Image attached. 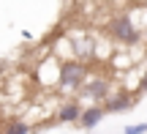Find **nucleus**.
<instances>
[{"mask_svg": "<svg viewBox=\"0 0 147 134\" xmlns=\"http://www.w3.org/2000/svg\"><path fill=\"white\" fill-rule=\"evenodd\" d=\"M90 77V66L82 60H60V71H57V88L63 93H79L82 85Z\"/></svg>", "mask_w": 147, "mask_h": 134, "instance_id": "f257e3e1", "label": "nucleus"}, {"mask_svg": "<svg viewBox=\"0 0 147 134\" xmlns=\"http://www.w3.org/2000/svg\"><path fill=\"white\" fill-rule=\"evenodd\" d=\"M106 30H109V36L115 38L120 47H136L139 41H142V30L136 27V22H134L131 14H115L109 16V22H106Z\"/></svg>", "mask_w": 147, "mask_h": 134, "instance_id": "f03ea898", "label": "nucleus"}, {"mask_svg": "<svg viewBox=\"0 0 147 134\" xmlns=\"http://www.w3.org/2000/svg\"><path fill=\"white\" fill-rule=\"evenodd\" d=\"M109 96H112V82H109V77H101V74L87 77V82H84L82 90H79V99L95 104V107H101Z\"/></svg>", "mask_w": 147, "mask_h": 134, "instance_id": "7ed1b4c3", "label": "nucleus"}, {"mask_svg": "<svg viewBox=\"0 0 147 134\" xmlns=\"http://www.w3.org/2000/svg\"><path fill=\"white\" fill-rule=\"evenodd\" d=\"M101 107H104V112H106V115L131 112V110L136 107V96H134V93H128V90H117V93H112V96L106 99Z\"/></svg>", "mask_w": 147, "mask_h": 134, "instance_id": "20e7f679", "label": "nucleus"}, {"mask_svg": "<svg viewBox=\"0 0 147 134\" xmlns=\"http://www.w3.org/2000/svg\"><path fill=\"white\" fill-rule=\"evenodd\" d=\"M79 115H82V101L79 99H65L57 107V120L60 123H79Z\"/></svg>", "mask_w": 147, "mask_h": 134, "instance_id": "39448f33", "label": "nucleus"}, {"mask_svg": "<svg viewBox=\"0 0 147 134\" xmlns=\"http://www.w3.org/2000/svg\"><path fill=\"white\" fill-rule=\"evenodd\" d=\"M106 118L104 107H95V104H87V107H82V115H79V126H82L84 131L95 129V126L101 123V120Z\"/></svg>", "mask_w": 147, "mask_h": 134, "instance_id": "423d86ee", "label": "nucleus"}, {"mask_svg": "<svg viewBox=\"0 0 147 134\" xmlns=\"http://www.w3.org/2000/svg\"><path fill=\"white\" fill-rule=\"evenodd\" d=\"M30 131H33V126L25 118H11L0 126V134H30Z\"/></svg>", "mask_w": 147, "mask_h": 134, "instance_id": "0eeeda50", "label": "nucleus"}, {"mask_svg": "<svg viewBox=\"0 0 147 134\" xmlns=\"http://www.w3.org/2000/svg\"><path fill=\"white\" fill-rule=\"evenodd\" d=\"M125 134H147V123H131V126H125Z\"/></svg>", "mask_w": 147, "mask_h": 134, "instance_id": "6e6552de", "label": "nucleus"}, {"mask_svg": "<svg viewBox=\"0 0 147 134\" xmlns=\"http://www.w3.org/2000/svg\"><path fill=\"white\" fill-rule=\"evenodd\" d=\"M139 90H142V93H147V74L142 77V80H139Z\"/></svg>", "mask_w": 147, "mask_h": 134, "instance_id": "1a4fd4ad", "label": "nucleus"}, {"mask_svg": "<svg viewBox=\"0 0 147 134\" xmlns=\"http://www.w3.org/2000/svg\"><path fill=\"white\" fill-rule=\"evenodd\" d=\"M144 49H147V36H144Z\"/></svg>", "mask_w": 147, "mask_h": 134, "instance_id": "9d476101", "label": "nucleus"}]
</instances>
